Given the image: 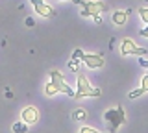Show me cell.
<instances>
[{"instance_id":"6da1fadb","label":"cell","mask_w":148,"mask_h":133,"mask_svg":"<svg viewBox=\"0 0 148 133\" xmlns=\"http://www.w3.org/2000/svg\"><path fill=\"white\" fill-rule=\"evenodd\" d=\"M102 91L100 89H95L89 80H87V76L83 74V72H78V80H76V91H74V98L80 100V98H96V96H100Z\"/></svg>"},{"instance_id":"7a4b0ae2","label":"cell","mask_w":148,"mask_h":133,"mask_svg":"<svg viewBox=\"0 0 148 133\" xmlns=\"http://www.w3.org/2000/svg\"><path fill=\"white\" fill-rule=\"evenodd\" d=\"M104 118H106V122H108L109 130L115 133L120 128V124L126 122V113H124V109L119 105V107H115V109H108L106 115H104Z\"/></svg>"},{"instance_id":"3957f363","label":"cell","mask_w":148,"mask_h":133,"mask_svg":"<svg viewBox=\"0 0 148 133\" xmlns=\"http://www.w3.org/2000/svg\"><path fill=\"white\" fill-rule=\"evenodd\" d=\"M108 10L104 2H96V0H91V2H83V10H82V17H92L95 22H102L100 19V13Z\"/></svg>"},{"instance_id":"277c9868","label":"cell","mask_w":148,"mask_h":133,"mask_svg":"<svg viewBox=\"0 0 148 133\" xmlns=\"http://www.w3.org/2000/svg\"><path fill=\"white\" fill-rule=\"evenodd\" d=\"M50 83H52L56 89H58V93H63V94H69V96H74V91L72 87L65 81L63 74L59 70H52L50 72Z\"/></svg>"},{"instance_id":"5b68a950","label":"cell","mask_w":148,"mask_h":133,"mask_svg":"<svg viewBox=\"0 0 148 133\" xmlns=\"http://www.w3.org/2000/svg\"><path fill=\"white\" fill-rule=\"evenodd\" d=\"M146 52H148L146 48L137 46L132 39H124L122 44H120V54H122V56H139V57H143Z\"/></svg>"},{"instance_id":"8992f818","label":"cell","mask_w":148,"mask_h":133,"mask_svg":"<svg viewBox=\"0 0 148 133\" xmlns=\"http://www.w3.org/2000/svg\"><path fill=\"white\" fill-rule=\"evenodd\" d=\"M82 61L85 63V67H89V68H100V67L106 65V59H104L102 54H83Z\"/></svg>"},{"instance_id":"52a82bcc","label":"cell","mask_w":148,"mask_h":133,"mask_svg":"<svg viewBox=\"0 0 148 133\" xmlns=\"http://www.w3.org/2000/svg\"><path fill=\"white\" fill-rule=\"evenodd\" d=\"M32 4H34V10H35L37 15L46 17V19H52V17L56 15L54 8H52V6H48V4L43 2V0H32Z\"/></svg>"},{"instance_id":"ba28073f","label":"cell","mask_w":148,"mask_h":133,"mask_svg":"<svg viewBox=\"0 0 148 133\" xmlns=\"http://www.w3.org/2000/svg\"><path fill=\"white\" fill-rule=\"evenodd\" d=\"M21 120L24 124H35L39 120V109L34 107V105H26L21 111Z\"/></svg>"},{"instance_id":"9c48e42d","label":"cell","mask_w":148,"mask_h":133,"mask_svg":"<svg viewBox=\"0 0 148 133\" xmlns=\"http://www.w3.org/2000/svg\"><path fill=\"white\" fill-rule=\"evenodd\" d=\"M145 93H148V72L143 76V83H141V87H139L137 91H132L128 96H130V98H139V96H143Z\"/></svg>"},{"instance_id":"30bf717a","label":"cell","mask_w":148,"mask_h":133,"mask_svg":"<svg viewBox=\"0 0 148 133\" xmlns=\"http://www.w3.org/2000/svg\"><path fill=\"white\" fill-rule=\"evenodd\" d=\"M128 17H130V11H115L113 13V22L117 26H122V24H126Z\"/></svg>"},{"instance_id":"8fae6325","label":"cell","mask_w":148,"mask_h":133,"mask_svg":"<svg viewBox=\"0 0 148 133\" xmlns=\"http://www.w3.org/2000/svg\"><path fill=\"white\" fill-rule=\"evenodd\" d=\"M26 131H28V124H24L22 120L13 124V133H26Z\"/></svg>"},{"instance_id":"7c38bea8","label":"cell","mask_w":148,"mask_h":133,"mask_svg":"<svg viewBox=\"0 0 148 133\" xmlns=\"http://www.w3.org/2000/svg\"><path fill=\"white\" fill-rule=\"evenodd\" d=\"M45 94L46 96H54V94H58V89H56L52 83H46L45 85Z\"/></svg>"},{"instance_id":"4fadbf2b","label":"cell","mask_w":148,"mask_h":133,"mask_svg":"<svg viewBox=\"0 0 148 133\" xmlns=\"http://www.w3.org/2000/svg\"><path fill=\"white\" fill-rule=\"evenodd\" d=\"M85 117H87V113L83 111V109H76V111H74V115H72L74 120H85Z\"/></svg>"},{"instance_id":"5bb4252c","label":"cell","mask_w":148,"mask_h":133,"mask_svg":"<svg viewBox=\"0 0 148 133\" xmlns=\"http://www.w3.org/2000/svg\"><path fill=\"white\" fill-rule=\"evenodd\" d=\"M139 17H141L143 22L148 24V8H141V10H139Z\"/></svg>"},{"instance_id":"9a60e30c","label":"cell","mask_w":148,"mask_h":133,"mask_svg":"<svg viewBox=\"0 0 148 133\" xmlns=\"http://www.w3.org/2000/svg\"><path fill=\"white\" fill-rule=\"evenodd\" d=\"M69 68H71V70H74V72H78V70H80L78 59H71V61H69Z\"/></svg>"},{"instance_id":"2e32d148","label":"cell","mask_w":148,"mask_h":133,"mask_svg":"<svg viewBox=\"0 0 148 133\" xmlns=\"http://www.w3.org/2000/svg\"><path fill=\"white\" fill-rule=\"evenodd\" d=\"M78 133H104V131H98V130H95V128H89V126H83Z\"/></svg>"},{"instance_id":"e0dca14e","label":"cell","mask_w":148,"mask_h":133,"mask_svg":"<svg viewBox=\"0 0 148 133\" xmlns=\"http://www.w3.org/2000/svg\"><path fill=\"white\" fill-rule=\"evenodd\" d=\"M82 56H83V52L80 48H76L74 50V54H72V59H82Z\"/></svg>"},{"instance_id":"ac0fdd59","label":"cell","mask_w":148,"mask_h":133,"mask_svg":"<svg viewBox=\"0 0 148 133\" xmlns=\"http://www.w3.org/2000/svg\"><path fill=\"white\" fill-rule=\"evenodd\" d=\"M59 2H74V4H80V6H83V0H59Z\"/></svg>"},{"instance_id":"d6986e66","label":"cell","mask_w":148,"mask_h":133,"mask_svg":"<svg viewBox=\"0 0 148 133\" xmlns=\"http://www.w3.org/2000/svg\"><path fill=\"white\" fill-rule=\"evenodd\" d=\"M141 37H146V39H148V26L141 30Z\"/></svg>"},{"instance_id":"ffe728a7","label":"cell","mask_w":148,"mask_h":133,"mask_svg":"<svg viewBox=\"0 0 148 133\" xmlns=\"http://www.w3.org/2000/svg\"><path fill=\"white\" fill-rule=\"evenodd\" d=\"M139 65H141V67H145V68H148V61H146V59H143V57H141V63H139Z\"/></svg>"}]
</instances>
